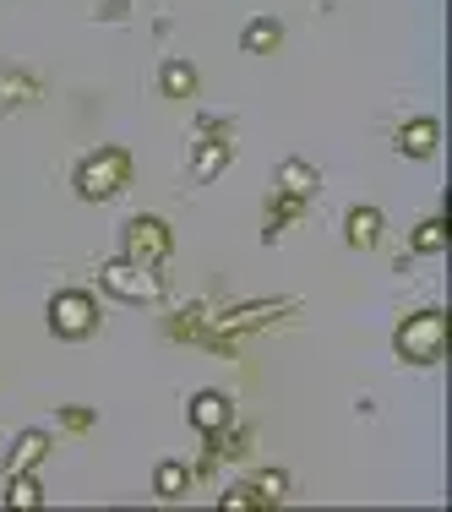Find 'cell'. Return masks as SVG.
<instances>
[{
    "instance_id": "1",
    "label": "cell",
    "mask_w": 452,
    "mask_h": 512,
    "mask_svg": "<svg viewBox=\"0 0 452 512\" xmlns=\"http://www.w3.org/2000/svg\"><path fill=\"white\" fill-rule=\"evenodd\" d=\"M393 349H398L403 365H436V360L447 355V311H420V316H409V322L398 327Z\"/></svg>"
},
{
    "instance_id": "2",
    "label": "cell",
    "mask_w": 452,
    "mask_h": 512,
    "mask_svg": "<svg viewBox=\"0 0 452 512\" xmlns=\"http://www.w3.org/2000/svg\"><path fill=\"white\" fill-rule=\"evenodd\" d=\"M126 180H131V153L126 148H99V153L82 158V169H77V197L82 202H109L115 191H126Z\"/></svg>"
},
{
    "instance_id": "3",
    "label": "cell",
    "mask_w": 452,
    "mask_h": 512,
    "mask_svg": "<svg viewBox=\"0 0 452 512\" xmlns=\"http://www.w3.org/2000/svg\"><path fill=\"white\" fill-rule=\"evenodd\" d=\"M99 284H104L115 300H126V306H153V300L164 295V278H158L148 262H131V256L104 262V267H99Z\"/></svg>"
},
{
    "instance_id": "4",
    "label": "cell",
    "mask_w": 452,
    "mask_h": 512,
    "mask_svg": "<svg viewBox=\"0 0 452 512\" xmlns=\"http://www.w3.org/2000/svg\"><path fill=\"white\" fill-rule=\"evenodd\" d=\"M50 333L66 338V344H82V338L99 333V300L82 295V289H66V295L50 300Z\"/></svg>"
},
{
    "instance_id": "5",
    "label": "cell",
    "mask_w": 452,
    "mask_h": 512,
    "mask_svg": "<svg viewBox=\"0 0 452 512\" xmlns=\"http://www.w3.org/2000/svg\"><path fill=\"white\" fill-rule=\"evenodd\" d=\"M169 251H175V235H169L164 218H131L126 224V256L131 262H148V267H164Z\"/></svg>"
},
{
    "instance_id": "6",
    "label": "cell",
    "mask_w": 452,
    "mask_h": 512,
    "mask_svg": "<svg viewBox=\"0 0 452 512\" xmlns=\"http://www.w3.org/2000/svg\"><path fill=\"white\" fill-rule=\"evenodd\" d=\"M186 420L197 425L202 436H218V431L235 425V404H229L224 393H197V398H191V409H186Z\"/></svg>"
},
{
    "instance_id": "7",
    "label": "cell",
    "mask_w": 452,
    "mask_h": 512,
    "mask_svg": "<svg viewBox=\"0 0 452 512\" xmlns=\"http://www.w3.org/2000/svg\"><path fill=\"white\" fill-rule=\"evenodd\" d=\"M295 300H256V306H240V311H229V316H218V333H251V327H262L267 316H278V311H289Z\"/></svg>"
},
{
    "instance_id": "8",
    "label": "cell",
    "mask_w": 452,
    "mask_h": 512,
    "mask_svg": "<svg viewBox=\"0 0 452 512\" xmlns=\"http://www.w3.org/2000/svg\"><path fill=\"white\" fill-rule=\"evenodd\" d=\"M44 458H50V436H44V431H22L17 442H11L6 474H33V469H39Z\"/></svg>"
},
{
    "instance_id": "9",
    "label": "cell",
    "mask_w": 452,
    "mask_h": 512,
    "mask_svg": "<svg viewBox=\"0 0 452 512\" xmlns=\"http://www.w3.org/2000/svg\"><path fill=\"white\" fill-rule=\"evenodd\" d=\"M344 240L354 251H371L376 240H382V213H376V207H354L344 218Z\"/></svg>"
},
{
    "instance_id": "10",
    "label": "cell",
    "mask_w": 452,
    "mask_h": 512,
    "mask_svg": "<svg viewBox=\"0 0 452 512\" xmlns=\"http://www.w3.org/2000/svg\"><path fill=\"white\" fill-rule=\"evenodd\" d=\"M436 142H442V126H436V120H409V126L398 131V153H409V158H431Z\"/></svg>"
},
{
    "instance_id": "11",
    "label": "cell",
    "mask_w": 452,
    "mask_h": 512,
    "mask_svg": "<svg viewBox=\"0 0 452 512\" xmlns=\"http://www.w3.org/2000/svg\"><path fill=\"white\" fill-rule=\"evenodd\" d=\"M278 191H284L289 202H305L316 191V169L305 164V158H289V164H278Z\"/></svg>"
},
{
    "instance_id": "12",
    "label": "cell",
    "mask_w": 452,
    "mask_h": 512,
    "mask_svg": "<svg viewBox=\"0 0 452 512\" xmlns=\"http://www.w3.org/2000/svg\"><path fill=\"white\" fill-rule=\"evenodd\" d=\"M158 88H164V99H191V93H197V66H191V60H164Z\"/></svg>"
},
{
    "instance_id": "13",
    "label": "cell",
    "mask_w": 452,
    "mask_h": 512,
    "mask_svg": "<svg viewBox=\"0 0 452 512\" xmlns=\"http://www.w3.org/2000/svg\"><path fill=\"white\" fill-rule=\"evenodd\" d=\"M229 153H235V148H229V137H213V142L197 153V164H191V180H197V186L218 180V175H224V164H229Z\"/></svg>"
},
{
    "instance_id": "14",
    "label": "cell",
    "mask_w": 452,
    "mask_h": 512,
    "mask_svg": "<svg viewBox=\"0 0 452 512\" xmlns=\"http://www.w3.org/2000/svg\"><path fill=\"white\" fill-rule=\"evenodd\" d=\"M278 44H284V28H278L273 17H256L251 28L240 33V50H246V55H273Z\"/></svg>"
},
{
    "instance_id": "15",
    "label": "cell",
    "mask_w": 452,
    "mask_h": 512,
    "mask_svg": "<svg viewBox=\"0 0 452 512\" xmlns=\"http://www.w3.org/2000/svg\"><path fill=\"white\" fill-rule=\"evenodd\" d=\"M153 491L164 496V502H180V496L191 491V469H186V463H158V474H153Z\"/></svg>"
},
{
    "instance_id": "16",
    "label": "cell",
    "mask_w": 452,
    "mask_h": 512,
    "mask_svg": "<svg viewBox=\"0 0 452 512\" xmlns=\"http://www.w3.org/2000/svg\"><path fill=\"white\" fill-rule=\"evenodd\" d=\"M447 240H452L447 213H442V218H425V224L414 229V251H420V256H442V251H447Z\"/></svg>"
},
{
    "instance_id": "17",
    "label": "cell",
    "mask_w": 452,
    "mask_h": 512,
    "mask_svg": "<svg viewBox=\"0 0 452 512\" xmlns=\"http://www.w3.org/2000/svg\"><path fill=\"white\" fill-rule=\"evenodd\" d=\"M6 507H17V512H39V507H44V491H39V480H33V474H11Z\"/></svg>"
},
{
    "instance_id": "18",
    "label": "cell",
    "mask_w": 452,
    "mask_h": 512,
    "mask_svg": "<svg viewBox=\"0 0 452 512\" xmlns=\"http://www.w3.org/2000/svg\"><path fill=\"white\" fill-rule=\"evenodd\" d=\"M284 474H278V469H267V474H256V480H251V491H256V507H267V502H284Z\"/></svg>"
},
{
    "instance_id": "19",
    "label": "cell",
    "mask_w": 452,
    "mask_h": 512,
    "mask_svg": "<svg viewBox=\"0 0 452 512\" xmlns=\"http://www.w3.org/2000/svg\"><path fill=\"white\" fill-rule=\"evenodd\" d=\"M218 507H224V512H246V507H256V491H251V485H240V491H229Z\"/></svg>"
},
{
    "instance_id": "20",
    "label": "cell",
    "mask_w": 452,
    "mask_h": 512,
    "mask_svg": "<svg viewBox=\"0 0 452 512\" xmlns=\"http://www.w3.org/2000/svg\"><path fill=\"white\" fill-rule=\"evenodd\" d=\"M60 420H66L71 431H88V425H93V414H88V409H66V414H60Z\"/></svg>"
}]
</instances>
